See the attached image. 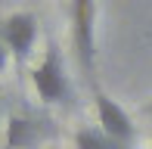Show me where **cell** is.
Wrapping results in <instances>:
<instances>
[{"label":"cell","instance_id":"6da1fadb","mask_svg":"<svg viewBox=\"0 0 152 149\" xmlns=\"http://www.w3.org/2000/svg\"><path fill=\"white\" fill-rule=\"evenodd\" d=\"M72 50L84 81L96 87V0H72Z\"/></svg>","mask_w":152,"mask_h":149},{"label":"cell","instance_id":"52a82bcc","mask_svg":"<svg viewBox=\"0 0 152 149\" xmlns=\"http://www.w3.org/2000/svg\"><path fill=\"white\" fill-rule=\"evenodd\" d=\"M10 62H12V53H10V47L0 40V72H6V69H10Z\"/></svg>","mask_w":152,"mask_h":149},{"label":"cell","instance_id":"277c9868","mask_svg":"<svg viewBox=\"0 0 152 149\" xmlns=\"http://www.w3.org/2000/svg\"><path fill=\"white\" fill-rule=\"evenodd\" d=\"M93 109H96L99 127L109 134V137L134 149V143H137V124H134V118L124 112V106H118L109 93L93 90Z\"/></svg>","mask_w":152,"mask_h":149},{"label":"cell","instance_id":"5b68a950","mask_svg":"<svg viewBox=\"0 0 152 149\" xmlns=\"http://www.w3.org/2000/svg\"><path fill=\"white\" fill-rule=\"evenodd\" d=\"M37 143H40L37 124L28 121V118L12 115V118H10V134H6V146H10V149H34Z\"/></svg>","mask_w":152,"mask_h":149},{"label":"cell","instance_id":"ba28073f","mask_svg":"<svg viewBox=\"0 0 152 149\" xmlns=\"http://www.w3.org/2000/svg\"><path fill=\"white\" fill-rule=\"evenodd\" d=\"M149 112H152V103H149Z\"/></svg>","mask_w":152,"mask_h":149},{"label":"cell","instance_id":"7a4b0ae2","mask_svg":"<svg viewBox=\"0 0 152 149\" xmlns=\"http://www.w3.org/2000/svg\"><path fill=\"white\" fill-rule=\"evenodd\" d=\"M31 84H34V93H37L40 103L47 106H59L72 96V81L65 74V62H62V50L56 44H47L44 56L31 65Z\"/></svg>","mask_w":152,"mask_h":149},{"label":"cell","instance_id":"3957f363","mask_svg":"<svg viewBox=\"0 0 152 149\" xmlns=\"http://www.w3.org/2000/svg\"><path fill=\"white\" fill-rule=\"evenodd\" d=\"M37 37H40V25L34 19V12L19 9L12 16H6L3 25H0V40L10 47L12 62H16V69L22 74H25V65L31 62L34 50H37Z\"/></svg>","mask_w":152,"mask_h":149},{"label":"cell","instance_id":"8992f818","mask_svg":"<svg viewBox=\"0 0 152 149\" xmlns=\"http://www.w3.org/2000/svg\"><path fill=\"white\" fill-rule=\"evenodd\" d=\"M75 149H130V146L112 140L99 124H87L75 134Z\"/></svg>","mask_w":152,"mask_h":149}]
</instances>
